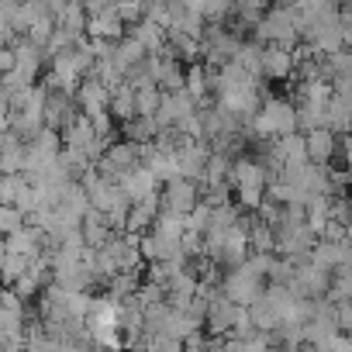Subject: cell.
<instances>
[{
	"label": "cell",
	"instance_id": "1f68e13d",
	"mask_svg": "<svg viewBox=\"0 0 352 352\" xmlns=\"http://www.w3.org/2000/svg\"><path fill=\"white\" fill-rule=\"evenodd\" d=\"M4 42H8V32H4V28H0V49H4Z\"/></svg>",
	"mask_w": 352,
	"mask_h": 352
},
{
	"label": "cell",
	"instance_id": "9c48e42d",
	"mask_svg": "<svg viewBox=\"0 0 352 352\" xmlns=\"http://www.w3.org/2000/svg\"><path fill=\"white\" fill-rule=\"evenodd\" d=\"M307 263L318 266V270H324V273H335V270H342V266L352 263V242H318L311 249V259Z\"/></svg>",
	"mask_w": 352,
	"mask_h": 352
},
{
	"label": "cell",
	"instance_id": "d4e9b609",
	"mask_svg": "<svg viewBox=\"0 0 352 352\" xmlns=\"http://www.w3.org/2000/svg\"><path fill=\"white\" fill-rule=\"evenodd\" d=\"M21 211L18 208H0V235H4V239H11L14 232H21L25 225H21Z\"/></svg>",
	"mask_w": 352,
	"mask_h": 352
},
{
	"label": "cell",
	"instance_id": "ac0fdd59",
	"mask_svg": "<svg viewBox=\"0 0 352 352\" xmlns=\"http://www.w3.org/2000/svg\"><path fill=\"white\" fill-rule=\"evenodd\" d=\"M121 128H124V142H135V145H152L159 138V131H162L155 118H135V121H128Z\"/></svg>",
	"mask_w": 352,
	"mask_h": 352
},
{
	"label": "cell",
	"instance_id": "5bb4252c",
	"mask_svg": "<svg viewBox=\"0 0 352 352\" xmlns=\"http://www.w3.org/2000/svg\"><path fill=\"white\" fill-rule=\"evenodd\" d=\"M107 114H111L114 121H121V124H128V121H135V118H138V111H135V90H131L128 83H121V87H114V90H111Z\"/></svg>",
	"mask_w": 352,
	"mask_h": 352
},
{
	"label": "cell",
	"instance_id": "5b68a950",
	"mask_svg": "<svg viewBox=\"0 0 352 352\" xmlns=\"http://www.w3.org/2000/svg\"><path fill=\"white\" fill-rule=\"evenodd\" d=\"M197 204H201V187L184 180V176L173 180V184H166L162 194H159V211H169V214H184L187 218Z\"/></svg>",
	"mask_w": 352,
	"mask_h": 352
},
{
	"label": "cell",
	"instance_id": "6da1fadb",
	"mask_svg": "<svg viewBox=\"0 0 352 352\" xmlns=\"http://www.w3.org/2000/svg\"><path fill=\"white\" fill-rule=\"evenodd\" d=\"M249 131L263 142H280L287 135H297V107L283 97H266L259 114L252 118Z\"/></svg>",
	"mask_w": 352,
	"mask_h": 352
},
{
	"label": "cell",
	"instance_id": "7c38bea8",
	"mask_svg": "<svg viewBox=\"0 0 352 352\" xmlns=\"http://www.w3.org/2000/svg\"><path fill=\"white\" fill-rule=\"evenodd\" d=\"M304 142H307V162H314V166H328V162L335 159L338 138H335L328 128H318V131L304 135Z\"/></svg>",
	"mask_w": 352,
	"mask_h": 352
},
{
	"label": "cell",
	"instance_id": "8fae6325",
	"mask_svg": "<svg viewBox=\"0 0 352 352\" xmlns=\"http://www.w3.org/2000/svg\"><path fill=\"white\" fill-rule=\"evenodd\" d=\"M121 194H124L131 204H142V201L155 197V176H152L145 166H138L135 173H128L124 180H121Z\"/></svg>",
	"mask_w": 352,
	"mask_h": 352
},
{
	"label": "cell",
	"instance_id": "277c9868",
	"mask_svg": "<svg viewBox=\"0 0 352 352\" xmlns=\"http://www.w3.org/2000/svg\"><path fill=\"white\" fill-rule=\"evenodd\" d=\"M263 276H256L245 263L239 266V270H232V273H225L221 276V294L235 304V307H252L259 297H263Z\"/></svg>",
	"mask_w": 352,
	"mask_h": 352
},
{
	"label": "cell",
	"instance_id": "ba28073f",
	"mask_svg": "<svg viewBox=\"0 0 352 352\" xmlns=\"http://www.w3.org/2000/svg\"><path fill=\"white\" fill-rule=\"evenodd\" d=\"M76 104H80V111H83V118H90V121H97V118H104L107 114V104H111V90L97 80V76H87L80 87H76Z\"/></svg>",
	"mask_w": 352,
	"mask_h": 352
},
{
	"label": "cell",
	"instance_id": "3957f363",
	"mask_svg": "<svg viewBox=\"0 0 352 352\" xmlns=\"http://www.w3.org/2000/svg\"><path fill=\"white\" fill-rule=\"evenodd\" d=\"M252 32H256V45H280V49H290V52L297 49V38H300L290 8H270Z\"/></svg>",
	"mask_w": 352,
	"mask_h": 352
},
{
	"label": "cell",
	"instance_id": "f1b7e54d",
	"mask_svg": "<svg viewBox=\"0 0 352 352\" xmlns=\"http://www.w3.org/2000/svg\"><path fill=\"white\" fill-rule=\"evenodd\" d=\"M14 73V49H0V76Z\"/></svg>",
	"mask_w": 352,
	"mask_h": 352
},
{
	"label": "cell",
	"instance_id": "2e32d148",
	"mask_svg": "<svg viewBox=\"0 0 352 352\" xmlns=\"http://www.w3.org/2000/svg\"><path fill=\"white\" fill-rule=\"evenodd\" d=\"M148 59V52L131 38V35H124L121 42H114V63H118V69L121 73H128V69H135L138 63H145Z\"/></svg>",
	"mask_w": 352,
	"mask_h": 352
},
{
	"label": "cell",
	"instance_id": "e0dca14e",
	"mask_svg": "<svg viewBox=\"0 0 352 352\" xmlns=\"http://www.w3.org/2000/svg\"><path fill=\"white\" fill-rule=\"evenodd\" d=\"M249 249L256 256H273L276 252V232L263 225L259 218H249Z\"/></svg>",
	"mask_w": 352,
	"mask_h": 352
},
{
	"label": "cell",
	"instance_id": "9a60e30c",
	"mask_svg": "<svg viewBox=\"0 0 352 352\" xmlns=\"http://www.w3.org/2000/svg\"><path fill=\"white\" fill-rule=\"evenodd\" d=\"M131 38H135L148 56H159V52L166 49V28H159V25H152V21H145V18L131 28Z\"/></svg>",
	"mask_w": 352,
	"mask_h": 352
},
{
	"label": "cell",
	"instance_id": "cb8c5ba5",
	"mask_svg": "<svg viewBox=\"0 0 352 352\" xmlns=\"http://www.w3.org/2000/svg\"><path fill=\"white\" fill-rule=\"evenodd\" d=\"M208 225H211V208L201 201L190 214H187V232H197V235H208Z\"/></svg>",
	"mask_w": 352,
	"mask_h": 352
},
{
	"label": "cell",
	"instance_id": "484cf974",
	"mask_svg": "<svg viewBox=\"0 0 352 352\" xmlns=\"http://www.w3.org/2000/svg\"><path fill=\"white\" fill-rule=\"evenodd\" d=\"M335 328H338V335H352V300L335 304Z\"/></svg>",
	"mask_w": 352,
	"mask_h": 352
},
{
	"label": "cell",
	"instance_id": "52a82bcc",
	"mask_svg": "<svg viewBox=\"0 0 352 352\" xmlns=\"http://www.w3.org/2000/svg\"><path fill=\"white\" fill-rule=\"evenodd\" d=\"M190 114H197L194 97H190L187 90H176V94H162V104H159L155 121H159V128L166 131V128H180Z\"/></svg>",
	"mask_w": 352,
	"mask_h": 352
},
{
	"label": "cell",
	"instance_id": "83f0119b",
	"mask_svg": "<svg viewBox=\"0 0 352 352\" xmlns=\"http://www.w3.org/2000/svg\"><path fill=\"white\" fill-rule=\"evenodd\" d=\"M324 352H352V335H335Z\"/></svg>",
	"mask_w": 352,
	"mask_h": 352
},
{
	"label": "cell",
	"instance_id": "7402d4cb",
	"mask_svg": "<svg viewBox=\"0 0 352 352\" xmlns=\"http://www.w3.org/2000/svg\"><path fill=\"white\" fill-rule=\"evenodd\" d=\"M294 107H297V131L311 135V131L324 128V107H328V104H307V100H297Z\"/></svg>",
	"mask_w": 352,
	"mask_h": 352
},
{
	"label": "cell",
	"instance_id": "8992f818",
	"mask_svg": "<svg viewBox=\"0 0 352 352\" xmlns=\"http://www.w3.org/2000/svg\"><path fill=\"white\" fill-rule=\"evenodd\" d=\"M208 159H211V145L208 142H194L187 138L180 148H176V162H180V176L197 187H204V176H208Z\"/></svg>",
	"mask_w": 352,
	"mask_h": 352
},
{
	"label": "cell",
	"instance_id": "4dcf8cb0",
	"mask_svg": "<svg viewBox=\"0 0 352 352\" xmlns=\"http://www.w3.org/2000/svg\"><path fill=\"white\" fill-rule=\"evenodd\" d=\"M204 352H228V338H211L204 345Z\"/></svg>",
	"mask_w": 352,
	"mask_h": 352
},
{
	"label": "cell",
	"instance_id": "d6986e66",
	"mask_svg": "<svg viewBox=\"0 0 352 352\" xmlns=\"http://www.w3.org/2000/svg\"><path fill=\"white\" fill-rule=\"evenodd\" d=\"M331 201H335V197H311L307 208H304V221H307V228H311L318 239H321L324 225L331 221Z\"/></svg>",
	"mask_w": 352,
	"mask_h": 352
},
{
	"label": "cell",
	"instance_id": "f546056e",
	"mask_svg": "<svg viewBox=\"0 0 352 352\" xmlns=\"http://www.w3.org/2000/svg\"><path fill=\"white\" fill-rule=\"evenodd\" d=\"M342 159H345V166H349V173H352V131L342 135Z\"/></svg>",
	"mask_w": 352,
	"mask_h": 352
},
{
	"label": "cell",
	"instance_id": "4fadbf2b",
	"mask_svg": "<svg viewBox=\"0 0 352 352\" xmlns=\"http://www.w3.org/2000/svg\"><path fill=\"white\" fill-rule=\"evenodd\" d=\"M324 128H328L331 135H349V131H352V104L331 94V100H328V107H324Z\"/></svg>",
	"mask_w": 352,
	"mask_h": 352
},
{
	"label": "cell",
	"instance_id": "30bf717a",
	"mask_svg": "<svg viewBox=\"0 0 352 352\" xmlns=\"http://www.w3.org/2000/svg\"><path fill=\"white\" fill-rule=\"evenodd\" d=\"M294 73H297V63H294V52L290 49L263 45V76L266 80H287Z\"/></svg>",
	"mask_w": 352,
	"mask_h": 352
},
{
	"label": "cell",
	"instance_id": "44dd1931",
	"mask_svg": "<svg viewBox=\"0 0 352 352\" xmlns=\"http://www.w3.org/2000/svg\"><path fill=\"white\" fill-rule=\"evenodd\" d=\"M184 90H187V94L194 97V104H197V107H208V104H204V100H208V94H211V80H208V69L194 63V66L187 69Z\"/></svg>",
	"mask_w": 352,
	"mask_h": 352
},
{
	"label": "cell",
	"instance_id": "4316f807",
	"mask_svg": "<svg viewBox=\"0 0 352 352\" xmlns=\"http://www.w3.org/2000/svg\"><path fill=\"white\" fill-rule=\"evenodd\" d=\"M145 21H152L159 28H169V4H148L145 8Z\"/></svg>",
	"mask_w": 352,
	"mask_h": 352
},
{
	"label": "cell",
	"instance_id": "ffe728a7",
	"mask_svg": "<svg viewBox=\"0 0 352 352\" xmlns=\"http://www.w3.org/2000/svg\"><path fill=\"white\" fill-rule=\"evenodd\" d=\"M152 235L166 239V242H180L187 235V218L184 214H169V211H159L155 225H152Z\"/></svg>",
	"mask_w": 352,
	"mask_h": 352
},
{
	"label": "cell",
	"instance_id": "603a6c76",
	"mask_svg": "<svg viewBox=\"0 0 352 352\" xmlns=\"http://www.w3.org/2000/svg\"><path fill=\"white\" fill-rule=\"evenodd\" d=\"M159 104H162V90L159 87L135 90V111H138V118H155L159 114Z\"/></svg>",
	"mask_w": 352,
	"mask_h": 352
},
{
	"label": "cell",
	"instance_id": "7a4b0ae2",
	"mask_svg": "<svg viewBox=\"0 0 352 352\" xmlns=\"http://www.w3.org/2000/svg\"><path fill=\"white\" fill-rule=\"evenodd\" d=\"M232 190L239 194V208L242 211H256L263 208L266 201V169L259 159L252 155H239L232 162Z\"/></svg>",
	"mask_w": 352,
	"mask_h": 352
}]
</instances>
